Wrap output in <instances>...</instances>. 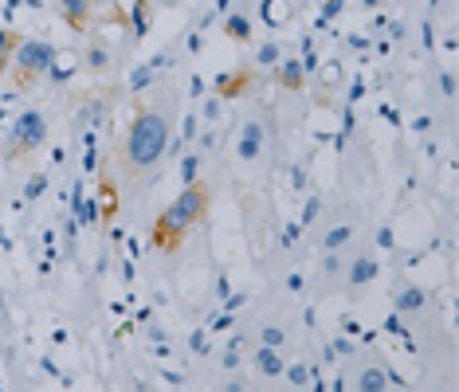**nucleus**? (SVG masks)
<instances>
[{"label":"nucleus","mask_w":459,"mask_h":392,"mask_svg":"<svg viewBox=\"0 0 459 392\" xmlns=\"http://www.w3.org/2000/svg\"><path fill=\"white\" fill-rule=\"evenodd\" d=\"M208 204H212L208 185H200V180L185 185L177 200H173L162 216H157V224H153V231H149V243L157 251H181L185 236L204 220V216H208Z\"/></svg>","instance_id":"f257e3e1"},{"label":"nucleus","mask_w":459,"mask_h":392,"mask_svg":"<svg viewBox=\"0 0 459 392\" xmlns=\"http://www.w3.org/2000/svg\"><path fill=\"white\" fill-rule=\"evenodd\" d=\"M169 149V118L162 110H153V106H142L134 114L126 129V142H122V169L126 173H145L165 157Z\"/></svg>","instance_id":"f03ea898"},{"label":"nucleus","mask_w":459,"mask_h":392,"mask_svg":"<svg viewBox=\"0 0 459 392\" xmlns=\"http://www.w3.org/2000/svg\"><path fill=\"white\" fill-rule=\"evenodd\" d=\"M55 8L67 20L71 32H83V35L98 24H110V20L114 24H126V12L106 4V0H55Z\"/></svg>","instance_id":"7ed1b4c3"},{"label":"nucleus","mask_w":459,"mask_h":392,"mask_svg":"<svg viewBox=\"0 0 459 392\" xmlns=\"http://www.w3.org/2000/svg\"><path fill=\"white\" fill-rule=\"evenodd\" d=\"M55 55H60V52H55V43L40 40V35H32V40L20 35L16 52H12V67H16V86H20V91H28L40 75H47V67H51Z\"/></svg>","instance_id":"20e7f679"},{"label":"nucleus","mask_w":459,"mask_h":392,"mask_svg":"<svg viewBox=\"0 0 459 392\" xmlns=\"http://www.w3.org/2000/svg\"><path fill=\"white\" fill-rule=\"evenodd\" d=\"M47 142V118L43 110H20L16 122H12V134H8V161H20V157H32L40 145Z\"/></svg>","instance_id":"39448f33"},{"label":"nucleus","mask_w":459,"mask_h":392,"mask_svg":"<svg viewBox=\"0 0 459 392\" xmlns=\"http://www.w3.org/2000/svg\"><path fill=\"white\" fill-rule=\"evenodd\" d=\"M251 86H255V71L251 67H232V71H220V75L212 79V91H216L220 103H228V98H244Z\"/></svg>","instance_id":"423d86ee"},{"label":"nucleus","mask_w":459,"mask_h":392,"mask_svg":"<svg viewBox=\"0 0 459 392\" xmlns=\"http://www.w3.org/2000/svg\"><path fill=\"white\" fill-rule=\"evenodd\" d=\"M106 114H110V98H106L102 91L86 94L83 106L75 110V129H79V134H83V129H98L102 122H106Z\"/></svg>","instance_id":"0eeeda50"},{"label":"nucleus","mask_w":459,"mask_h":392,"mask_svg":"<svg viewBox=\"0 0 459 392\" xmlns=\"http://www.w3.org/2000/svg\"><path fill=\"white\" fill-rule=\"evenodd\" d=\"M114 67V47L106 40H98V35H91L83 47V63H79V71H86V75H106V71Z\"/></svg>","instance_id":"6e6552de"},{"label":"nucleus","mask_w":459,"mask_h":392,"mask_svg":"<svg viewBox=\"0 0 459 392\" xmlns=\"http://www.w3.org/2000/svg\"><path fill=\"white\" fill-rule=\"evenodd\" d=\"M264 122H244V129H239V142H236V154L239 161H255V157L264 154Z\"/></svg>","instance_id":"1a4fd4ad"},{"label":"nucleus","mask_w":459,"mask_h":392,"mask_svg":"<svg viewBox=\"0 0 459 392\" xmlns=\"http://www.w3.org/2000/svg\"><path fill=\"white\" fill-rule=\"evenodd\" d=\"M275 83H279L283 91H302V86H306L302 59H287V55H283L279 67H275Z\"/></svg>","instance_id":"9d476101"},{"label":"nucleus","mask_w":459,"mask_h":392,"mask_svg":"<svg viewBox=\"0 0 459 392\" xmlns=\"http://www.w3.org/2000/svg\"><path fill=\"white\" fill-rule=\"evenodd\" d=\"M94 200H98V216L102 220H114L118 216V188H114V180H110V173L102 169V177H98V192H94Z\"/></svg>","instance_id":"9b49d317"},{"label":"nucleus","mask_w":459,"mask_h":392,"mask_svg":"<svg viewBox=\"0 0 459 392\" xmlns=\"http://www.w3.org/2000/svg\"><path fill=\"white\" fill-rule=\"evenodd\" d=\"M251 365H255V373L259 376H283V365L287 361L279 357V350H271V345H255V353H251Z\"/></svg>","instance_id":"f8f14e48"},{"label":"nucleus","mask_w":459,"mask_h":392,"mask_svg":"<svg viewBox=\"0 0 459 392\" xmlns=\"http://www.w3.org/2000/svg\"><path fill=\"white\" fill-rule=\"evenodd\" d=\"M392 306H397V314H420V310L428 306L424 287H416V282H408L404 290H397V299H392Z\"/></svg>","instance_id":"ddd939ff"},{"label":"nucleus","mask_w":459,"mask_h":392,"mask_svg":"<svg viewBox=\"0 0 459 392\" xmlns=\"http://www.w3.org/2000/svg\"><path fill=\"white\" fill-rule=\"evenodd\" d=\"M346 279H349V287H353V290H361L366 282L377 279V259H373V255H357L353 263H349V275H346Z\"/></svg>","instance_id":"4468645a"},{"label":"nucleus","mask_w":459,"mask_h":392,"mask_svg":"<svg viewBox=\"0 0 459 392\" xmlns=\"http://www.w3.org/2000/svg\"><path fill=\"white\" fill-rule=\"evenodd\" d=\"M220 32L228 35L232 43H247L251 40V20H247L244 12H228V16L220 20Z\"/></svg>","instance_id":"2eb2a0df"},{"label":"nucleus","mask_w":459,"mask_h":392,"mask_svg":"<svg viewBox=\"0 0 459 392\" xmlns=\"http://www.w3.org/2000/svg\"><path fill=\"white\" fill-rule=\"evenodd\" d=\"M153 24V0H134V12H130V28H134V40H145Z\"/></svg>","instance_id":"dca6fc26"},{"label":"nucleus","mask_w":459,"mask_h":392,"mask_svg":"<svg viewBox=\"0 0 459 392\" xmlns=\"http://www.w3.org/2000/svg\"><path fill=\"white\" fill-rule=\"evenodd\" d=\"M353 384L361 392H385V388H389V373H385V369H361Z\"/></svg>","instance_id":"f3484780"},{"label":"nucleus","mask_w":459,"mask_h":392,"mask_svg":"<svg viewBox=\"0 0 459 392\" xmlns=\"http://www.w3.org/2000/svg\"><path fill=\"white\" fill-rule=\"evenodd\" d=\"M279 59H283V43L279 40H264L259 47H255V67H279Z\"/></svg>","instance_id":"a211bd4d"},{"label":"nucleus","mask_w":459,"mask_h":392,"mask_svg":"<svg viewBox=\"0 0 459 392\" xmlns=\"http://www.w3.org/2000/svg\"><path fill=\"white\" fill-rule=\"evenodd\" d=\"M349 239H353V224H334V228L322 236V251H341Z\"/></svg>","instance_id":"6ab92c4d"},{"label":"nucleus","mask_w":459,"mask_h":392,"mask_svg":"<svg viewBox=\"0 0 459 392\" xmlns=\"http://www.w3.org/2000/svg\"><path fill=\"white\" fill-rule=\"evenodd\" d=\"M283 376H287V384H295V388H306V384L318 376V369L302 365V361H295V365H283Z\"/></svg>","instance_id":"aec40b11"},{"label":"nucleus","mask_w":459,"mask_h":392,"mask_svg":"<svg viewBox=\"0 0 459 392\" xmlns=\"http://www.w3.org/2000/svg\"><path fill=\"white\" fill-rule=\"evenodd\" d=\"M16 43H20V32H12V28H0V75L8 71L12 52H16Z\"/></svg>","instance_id":"412c9836"},{"label":"nucleus","mask_w":459,"mask_h":392,"mask_svg":"<svg viewBox=\"0 0 459 392\" xmlns=\"http://www.w3.org/2000/svg\"><path fill=\"white\" fill-rule=\"evenodd\" d=\"M43 192H47V173H35V177L24 185V196H20V200H16V208H24V204H35V200H40Z\"/></svg>","instance_id":"4be33fe9"},{"label":"nucleus","mask_w":459,"mask_h":392,"mask_svg":"<svg viewBox=\"0 0 459 392\" xmlns=\"http://www.w3.org/2000/svg\"><path fill=\"white\" fill-rule=\"evenodd\" d=\"M75 71H79V63H67L63 55H55V59H51V67H47V79H51V83H71V79H75Z\"/></svg>","instance_id":"5701e85b"},{"label":"nucleus","mask_w":459,"mask_h":392,"mask_svg":"<svg viewBox=\"0 0 459 392\" xmlns=\"http://www.w3.org/2000/svg\"><path fill=\"white\" fill-rule=\"evenodd\" d=\"M200 161H204L200 154H185V157H181V188L193 185V180H200Z\"/></svg>","instance_id":"b1692460"},{"label":"nucleus","mask_w":459,"mask_h":392,"mask_svg":"<svg viewBox=\"0 0 459 392\" xmlns=\"http://www.w3.org/2000/svg\"><path fill=\"white\" fill-rule=\"evenodd\" d=\"M357 353V341L353 338H334L326 345V361H341V357H353Z\"/></svg>","instance_id":"393cba45"},{"label":"nucleus","mask_w":459,"mask_h":392,"mask_svg":"<svg viewBox=\"0 0 459 392\" xmlns=\"http://www.w3.org/2000/svg\"><path fill=\"white\" fill-rule=\"evenodd\" d=\"M153 75H157V71H153L149 63H137V67L130 71V94H142L145 86L153 83Z\"/></svg>","instance_id":"a878e982"},{"label":"nucleus","mask_w":459,"mask_h":392,"mask_svg":"<svg viewBox=\"0 0 459 392\" xmlns=\"http://www.w3.org/2000/svg\"><path fill=\"white\" fill-rule=\"evenodd\" d=\"M287 16H290L287 0H264V20H267V24H271V28H279Z\"/></svg>","instance_id":"bb28decb"},{"label":"nucleus","mask_w":459,"mask_h":392,"mask_svg":"<svg viewBox=\"0 0 459 392\" xmlns=\"http://www.w3.org/2000/svg\"><path fill=\"white\" fill-rule=\"evenodd\" d=\"M259 345L283 350V345H287V330H283V325H264V330H259Z\"/></svg>","instance_id":"cd10ccee"},{"label":"nucleus","mask_w":459,"mask_h":392,"mask_svg":"<svg viewBox=\"0 0 459 392\" xmlns=\"http://www.w3.org/2000/svg\"><path fill=\"white\" fill-rule=\"evenodd\" d=\"M220 98L216 94H204L200 98V122H208V126H216V118H220Z\"/></svg>","instance_id":"c85d7f7f"},{"label":"nucleus","mask_w":459,"mask_h":392,"mask_svg":"<svg viewBox=\"0 0 459 392\" xmlns=\"http://www.w3.org/2000/svg\"><path fill=\"white\" fill-rule=\"evenodd\" d=\"M239 361H244V338H232V345L224 350L220 365H224V369H239Z\"/></svg>","instance_id":"c756f323"},{"label":"nucleus","mask_w":459,"mask_h":392,"mask_svg":"<svg viewBox=\"0 0 459 392\" xmlns=\"http://www.w3.org/2000/svg\"><path fill=\"white\" fill-rule=\"evenodd\" d=\"M196 134H200V114H185L181 118V142H196Z\"/></svg>","instance_id":"7c9ffc66"},{"label":"nucleus","mask_w":459,"mask_h":392,"mask_svg":"<svg viewBox=\"0 0 459 392\" xmlns=\"http://www.w3.org/2000/svg\"><path fill=\"white\" fill-rule=\"evenodd\" d=\"M318 212H322V200H318V196H310V200H306V208H302V220H298V224H306V228H310Z\"/></svg>","instance_id":"2f4dec72"},{"label":"nucleus","mask_w":459,"mask_h":392,"mask_svg":"<svg viewBox=\"0 0 459 392\" xmlns=\"http://www.w3.org/2000/svg\"><path fill=\"white\" fill-rule=\"evenodd\" d=\"M346 12V0H322V20H338Z\"/></svg>","instance_id":"473e14b6"},{"label":"nucleus","mask_w":459,"mask_h":392,"mask_svg":"<svg viewBox=\"0 0 459 392\" xmlns=\"http://www.w3.org/2000/svg\"><path fill=\"white\" fill-rule=\"evenodd\" d=\"M188 345H193V353H208V330H196L188 338Z\"/></svg>","instance_id":"72a5a7b5"},{"label":"nucleus","mask_w":459,"mask_h":392,"mask_svg":"<svg viewBox=\"0 0 459 392\" xmlns=\"http://www.w3.org/2000/svg\"><path fill=\"white\" fill-rule=\"evenodd\" d=\"M185 47H188V52H200V47H204V28H193V32H188V40H185Z\"/></svg>","instance_id":"f704fd0d"},{"label":"nucleus","mask_w":459,"mask_h":392,"mask_svg":"<svg viewBox=\"0 0 459 392\" xmlns=\"http://www.w3.org/2000/svg\"><path fill=\"white\" fill-rule=\"evenodd\" d=\"M322 271H326V275H338V271H341V255H338V251H326Z\"/></svg>","instance_id":"c9c22d12"},{"label":"nucleus","mask_w":459,"mask_h":392,"mask_svg":"<svg viewBox=\"0 0 459 392\" xmlns=\"http://www.w3.org/2000/svg\"><path fill=\"white\" fill-rule=\"evenodd\" d=\"M385 330H389V333H397V338H404V341H408V333H404V325H400V318H397V314H389V318H385Z\"/></svg>","instance_id":"e433bc0d"},{"label":"nucleus","mask_w":459,"mask_h":392,"mask_svg":"<svg viewBox=\"0 0 459 392\" xmlns=\"http://www.w3.org/2000/svg\"><path fill=\"white\" fill-rule=\"evenodd\" d=\"M196 142H200V149H216V129H200Z\"/></svg>","instance_id":"4c0bfd02"},{"label":"nucleus","mask_w":459,"mask_h":392,"mask_svg":"<svg viewBox=\"0 0 459 392\" xmlns=\"http://www.w3.org/2000/svg\"><path fill=\"white\" fill-rule=\"evenodd\" d=\"M244 302H247V294H224V310H228V314H232V310H239Z\"/></svg>","instance_id":"58836bf2"},{"label":"nucleus","mask_w":459,"mask_h":392,"mask_svg":"<svg viewBox=\"0 0 459 392\" xmlns=\"http://www.w3.org/2000/svg\"><path fill=\"white\" fill-rule=\"evenodd\" d=\"M232 322H236V314H228V310H224V314L212 322V333H220V330H232Z\"/></svg>","instance_id":"ea45409f"},{"label":"nucleus","mask_w":459,"mask_h":392,"mask_svg":"<svg viewBox=\"0 0 459 392\" xmlns=\"http://www.w3.org/2000/svg\"><path fill=\"white\" fill-rule=\"evenodd\" d=\"M361 98H366V83L353 79V86H349V103H361Z\"/></svg>","instance_id":"a19ab883"},{"label":"nucleus","mask_w":459,"mask_h":392,"mask_svg":"<svg viewBox=\"0 0 459 392\" xmlns=\"http://www.w3.org/2000/svg\"><path fill=\"white\" fill-rule=\"evenodd\" d=\"M290 185H295L298 192L306 188V169H302V165H295V173H290Z\"/></svg>","instance_id":"79ce46f5"},{"label":"nucleus","mask_w":459,"mask_h":392,"mask_svg":"<svg viewBox=\"0 0 459 392\" xmlns=\"http://www.w3.org/2000/svg\"><path fill=\"white\" fill-rule=\"evenodd\" d=\"M440 86H443V94L451 98V94H455V75H451V71H443V75H440Z\"/></svg>","instance_id":"37998d69"},{"label":"nucleus","mask_w":459,"mask_h":392,"mask_svg":"<svg viewBox=\"0 0 459 392\" xmlns=\"http://www.w3.org/2000/svg\"><path fill=\"white\" fill-rule=\"evenodd\" d=\"M188 94H193V98H204V79L200 75L188 79Z\"/></svg>","instance_id":"c03bdc74"},{"label":"nucleus","mask_w":459,"mask_h":392,"mask_svg":"<svg viewBox=\"0 0 459 392\" xmlns=\"http://www.w3.org/2000/svg\"><path fill=\"white\" fill-rule=\"evenodd\" d=\"M295 239H298V224H287V228H283V243H287V248H290Z\"/></svg>","instance_id":"a18cd8bd"},{"label":"nucleus","mask_w":459,"mask_h":392,"mask_svg":"<svg viewBox=\"0 0 459 392\" xmlns=\"http://www.w3.org/2000/svg\"><path fill=\"white\" fill-rule=\"evenodd\" d=\"M377 243L389 251V248H392V228H381V231H377Z\"/></svg>","instance_id":"49530a36"},{"label":"nucleus","mask_w":459,"mask_h":392,"mask_svg":"<svg viewBox=\"0 0 459 392\" xmlns=\"http://www.w3.org/2000/svg\"><path fill=\"white\" fill-rule=\"evenodd\" d=\"M232 12V0H216V8H212V16H228Z\"/></svg>","instance_id":"de8ad7c7"},{"label":"nucleus","mask_w":459,"mask_h":392,"mask_svg":"<svg viewBox=\"0 0 459 392\" xmlns=\"http://www.w3.org/2000/svg\"><path fill=\"white\" fill-rule=\"evenodd\" d=\"M287 290H302V275H287Z\"/></svg>","instance_id":"09e8293b"},{"label":"nucleus","mask_w":459,"mask_h":392,"mask_svg":"<svg viewBox=\"0 0 459 392\" xmlns=\"http://www.w3.org/2000/svg\"><path fill=\"white\" fill-rule=\"evenodd\" d=\"M162 376H165V384H185V376H181V373H169V369H165Z\"/></svg>","instance_id":"8fccbe9b"},{"label":"nucleus","mask_w":459,"mask_h":392,"mask_svg":"<svg viewBox=\"0 0 459 392\" xmlns=\"http://www.w3.org/2000/svg\"><path fill=\"white\" fill-rule=\"evenodd\" d=\"M436 43V32H432V24H424V47H432Z\"/></svg>","instance_id":"3c124183"},{"label":"nucleus","mask_w":459,"mask_h":392,"mask_svg":"<svg viewBox=\"0 0 459 392\" xmlns=\"http://www.w3.org/2000/svg\"><path fill=\"white\" fill-rule=\"evenodd\" d=\"M0 248H4V251H12V239L4 236V228H0Z\"/></svg>","instance_id":"603ef678"}]
</instances>
